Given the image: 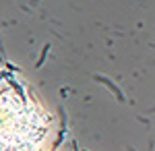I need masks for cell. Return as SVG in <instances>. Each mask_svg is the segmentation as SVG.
Wrapping results in <instances>:
<instances>
[{
  "label": "cell",
  "mask_w": 155,
  "mask_h": 151,
  "mask_svg": "<svg viewBox=\"0 0 155 151\" xmlns=\"http://www.w3.org/2000/svg\"><path fill=\"white\" fill-rule=\"evenodd\" d=\"M95 81H99V83H104V85H106L107 89H110V91L114 93V97H116V99H118V102H126V99H124V93L120 91L118 87H116V85H114V83L110 81V79H107V77H99V75H95Z\"/></svg>",
  "instance_id": "1"
},
{
  "label": "cell",
  "mask_w": 155,
  "mask_h": 151,
  "mask_svg": "<svg viewBox=\"0 0 155 151\" xmlns=\"http://www.w3.org/2000/svg\"><path fill=\"white\" fill-rule=\"evenodd\" d=\"M60 116H62V120H60V135H58V139H56V143H54V149H58L60 145H62L64 133H66V116H64V110L62 108H60Z\"/></svg>",
  "instance_id": "2"
},
{
  "label": "cell",
  "mask_w": 155,
  "mask_h": 151,
  "mask_svg": "<svg viewBox=\"0 0 155 151\" xmlns=\"http://www.w3.org/2000/svg\"><path fill=\"white\" fill-rule=\"evenodd\" d=\"M48 50H50V44H46L44 50H41V54H39V58H37V62H35V69H39V66L46 62V58H48Z\"/></svg>",
  "instance_id": "3"
},
{
  "label": "cell",
  "mask_w": 155,
  "mask_h": 151,
  "mask_svg": "<svg viewBox=\"0 0 155 151\" xmlns=\"http://www.w3.org/2000/svg\"><path fill=\"white\" fill-rule=\"evenodd\" d=\"M0 60H2V46H0Z\"/></svg>",
  "instance_id": "4"
}]
</instances>
